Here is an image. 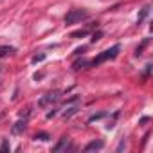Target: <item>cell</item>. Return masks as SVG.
<instances>
[{
  "mask_svg": "<svg viewBox=\"0 0 153 153\" xmlns=\"http://www.w3.org/2000/svg\"><path fill=\"white\" fill-rule=\"evenodd\" d=\"M119 51H121V45H114L112 49H106V51H103L99 56H96L92 61H90V65L92 67H97V65H101L103 61H108V59H114V58H117V54H119Z\"/></svg>",
  "mask_w": 153,
  "mask_h": 153,
  "instance_id": "cell-1",
  "label": "cell"
},
{
  "mask_svg": "<svg viewBox=\"0 0 153 153\" xmlns=\"http://www.w3.org/2000/svg\"><path fill=\"white\" fill-rule=\"evenodd\" d=\"M88 18V13L83 11V9H70L67 15H65V24L67 25H72V24H79L81 20Z\"/></svg>",
  "mask_w": 153,
  "mask_h": 153,
  "instance_id": "cell-2",
  "label": "cell"
},
{
  "mask_svg": "<svg viewBox=\"0 0 153 153\" xmlns=\"http://www.w3.org/2000/svg\"><path fill=\"white\" fill-rule=\"evenodd\" d=\"M70 148H72L70 139H68V137H61V139H59V142L52 148V151H67V149H70Z\"/></svg>",
  "mask_w": 153,
  "mask_h": 153,
  "instance_id": "cell-3",
  "label": "cell"
},
{
  "mask_svg": "<svg viewBox=\"0 0 153 153\" xmlns=\"http://www.w3.org/2000/svg\"><path fill=\"white\" fill-rule=\"evenodd\" d=\"M78 110H79V99H76V101H74V105H70V106H67V108H65L63 117H65V119H68V117H72Z\"/></svg>",
  "mask_w": 153,
  "mask_h": 153,
  "instance_id": "cell-4",
  "label": "cell"
},
{
  "mask_svg": "<svg viewBox=\"0 0 153 153\" xmlns=\"http://www.w3.org/2000/svg\"><path fill=\"white\" fill-rule=\"evenodd\" d=\"M105 146V142L99 139V140H92V142H88L87 146H85V151H97V149H101Z\"/></svg>",
  "mask_w": 153,
  "mask_h": 153,
  "instance_id": "cell-5",
  "label": "cell"
},
{
  "mask_svg": "<svg viewBox=\"0 0 153 153\" xmlns=\"http://www.w3.org/2000/svg\"><path fill=\"white\" fill-rule=\"evenodd\" d=\"M58 97H59V92H51V94H47V96L40 101V105H42V106H45V105H47V103H51V101H52V103H54V101H58Z\"/></svg>",
  "mask_w": 153,
  "mask_h": 153,
  "instance_id": "cell-6",
  "label": "cell"
},
{
  "mask_svg": "<svg viewBox=\"0 0 153 153\" xmlns=\"http://www.w3.org/2000/svg\"><path fill=\"white\" fill-rule=\"evenodd\" d=\"M148 13H149V6H146V7H142V11H140V15H139V18H137V24H142V22H144V18L148 16Z\"/></svg>",
  "mask_w": 153,
  "mask_h": 153,
  "instance_id": "cell-7",
  "label": "cell"
},
{
  "mask_svg": "<svg viewBox=\"0 0 153 153\" xmlns=\"http://www.w3.org/2000/svg\"><path fill=\"white\" fill-rule=\"evenodd\" d=\"M25 130V121H18L15 126H13V133H20Z\"/></svg>",
  "mask_w": 153,
  "mask_h": 153,
  "instance_id": "cell-8",
  "label": "cell"
},
{
  "mask_svg": "<svg viewBox=\"0 0 153 153\" xmlns=\"http://www.w3.org/2000/svg\"><path fill=\"white\" fill-rule=\"evenodd\" d=\"M16 49L15 47H0V58H4V56H7V54H13Z\"/></svg>",
  "mask_w": 153,
  "mask_h": 153,
  "instance_id": "cell-9",
  "label": "cell"
},
{
  "mask_svg": "<svg viewBox=\"0 0 153 153\" xmlns=\"http://www.w3.org/2000/svg\"><path fill=\"white\" fill-rule=\"evenodd\" d=\"M87 65H90V61H85V59L76 61V63H74V70H79V68H83V67H87Z\"/></svg>",
  "mask_w": 153,
  "mask_h": 153,
  "instance_id": "cell-10",
  "label": "cell"
},
{
  "mask_svg": "<svg viewBox=\"0 0 153 153\" xmlns=\"http://www.w3.org/2000/svg\"><path fill=\"white\" fill-rule=\"evenodd\" d=\"M34 139H36V140H49L51 137H49V133H45V131H40V133H36V135H34Z\"/></svg>",
  "mask_w": 153,
  "mask_h": 153,
  "instance_id": "cell-11",
  "label": "cell"
},
{
  "mask_svg": "<svg viewBox=\"0 0 153 153\" xmlns=\"http://www.w3.org/2000/svg\"><path fill=\"white\" fill-rule=\"evenodd\" d=\"M0 151H2V153L9 151V142H7V139H4V140H2V146H0Z\"/></svg>",
  "mask_w": 153,
  "mask_h": 153,
  "instance_id": "cell-12",
  "label": "cell"
},
{
  "mask_svg": "<svg viewBox=\"0 0 153 153\" xmlns=\"http://www.w3.org/2000/svg\"><path fill=\"white\" fill-rule=\"evenodd\" d=\"M87 33H88V31H78V33H74V34H72V38H79V36H85Z\"/></svg>",
  "mask_w": 153,
  "mask_h": 153,
  "instance_id": "cell-13",
  "label": "cell"
},
{
  "mask_svg": "<svg viewBox=\"0 0 153 153\" xmlns=\"http://www.w3.org/2000/svg\"><path fill=\"white\" fill-rule=\"evenodd\" d=\"M43 58H45V56H43V54H40V56H34V58H33V61H34V63H38V61H42Z\"/></svg>",
  "mask_w": 153,
  "mask_h": 153,
  "instance_id": "cell-14",
  "label": "cell"
},
{
  "mask_svg": "<svg viewBox=\"0 0 153 153\" xmlns=\"http://www.w3.org/2000/svg\"><path fill=\"white\" fill-rule=\"evenodd\" d=\"M85 49H87V47H79V49H76V51H74V54H81Z\"/></svg>",
  "mask_w": 153,
  "mask_h": 153,
  "instance_id": "cell-15",
  "label": "cell"
}]
</instances>
